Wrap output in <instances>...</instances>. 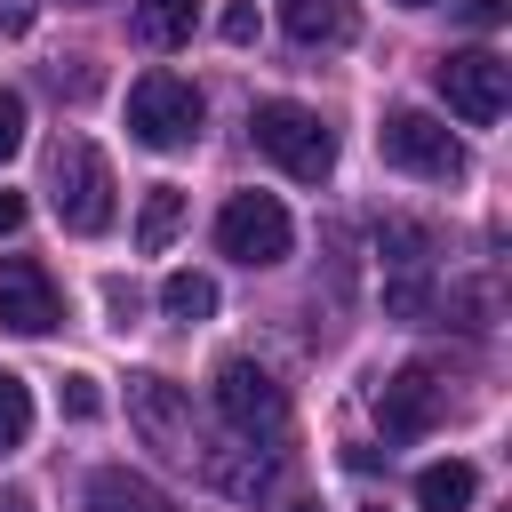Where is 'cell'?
Returning <instances> with one entry per match:
<instances>
[{"label": "cell", "instance_id": "6", "mask_svg": "<svg viewBox=\"0 0 512 512\" xmlns=\"http://www.w3.org/2000/svg\"><path fill=\"white\" fill-rule=\"evenodd\" d=\"M376 152H384V168L424 176V184H456V176H464V144L448 136V120H432V112H416V104H392V112H384Z\"/></svg>", "mask_w": 512, "mask_h": 512}, {"label": "cell", "instance_id": "25", "mask_svg": "<svg viewBox=\"0 0 512 512\" xmlns=\"http://www.w3.org/2000/svg\"><path fill=\"white\" fill-rule=\"evenodd\" d=\"M504 8H512V0H464V24L488 32V24H504Z\"/></svg>", "mask_w": 512, "mask_h": 512}, {"label": "cell", "instance_id": "30", "mask_svg": "<svg viewBox=\"0 0 512 512\" xmlns=\"http://www.w3.org/2000/svg\"><path fill=\"white\" fill-rule=\"evenodd\" d=\"M368 512H384V504H368Z\"/></svg>", "mask_w": 512, "mask_h": 512}, {"label": "cell", "instance_id": "8", "mask_svg": "<svg viewBox=\"0 0 512 512\" xmlns=\"http://www.w3.org/2000/svg\"><path fill=\"white\" fill-rule=\"evenodd\" d=\"M432 80H440V96H448V112H456L464 128H496L504 104H512V64L488 56V48H456V56H440Z\"/></svg>", "mask_w": 512, "mask_h": 512}, {"label": "cell", "instance_id": "13", "mask_svg": "<svg viewBox=\"0 0 512 512\" xmlns=\"http://www.w3.org/2000/svg\"><path fill=\"white\" fill-rule=\"evenodd\" d=\"M472 496H480V472H472L464 456L416 472V504H424V512H472Z\"/></svg>", "mask_w": 512, "mask_h": 512}, {"label": "cell", "instance_id": "12", "mask_svg": "<svg viewBox=\"0 0 512 512\" xmlns=\"http://www.w3.org/2000/svg\"><path fill=\"white\" fill-rule=\"evenodd\" d=\"M272 8H280V32L296 48H344L360 32V8L352 0H272Z\"/></svg>", "mask_w": 512, "mask_h": 512}, {"label": "cell", "instance_id": "10", "mask_svg": "<svg viewBox=\"0 0 512 512\" xmlns=\"http://www.w3.org/2000/svg\"><path fill=\"white\" fill-rule=\"evenodd\" d=\"M56 320H64L56 280H48L32 256H0V328H16V336H48Z\"/></svg>", "mask_w": 512, "mask_h": 512}, {"label": "cell", "instance_id": "9", "mask_svg": "<svg viewBox=\"0 0 512 512\" xmlns=\"http://www.w3.org/2000/svg\"><path fill=\"white\" fill-rule=\"evenodd\" d=\"M440 416H448V384H440L432 368H392V376H384V392H376V424H384L392 440H424Z\"/></svg>", "mask_w": 512, "mask_h": 512}, {"label": "cell", "instance_id": "29", "mask_svg": "<svg viewBox=\"0 0 512 512\" xmlns=\"http://www.w3.org/2000/svg\"><path fill=\"white\" fill-rule=\"evenodd\" d=\"M400 8H432V0H400Z\"/></svg>", "mask_w": 512, "mask_h": 512}, {"label": "cell", "instance_id": "5", "mask_svg": "<svg viewBox=\"0 0 512 512\" xmlns=\"http://www.w3.org/2000/svg\"><path fill=\"white\" fill-rule=\"evenodd\" d=\"M128 424H136V440L160 456V464H176V472H192L200 464V424H192V400H184V384H168V376H128Z\"/></svg>", "mask_w": 512, "mask_h": 512}, {"label": "cell", "instance_id": "16", "mask_svg": "<svg viewBox=\"0 0 512 512\" xmlns=\"http://www.w3.org/2000/svg\"><path fill=\"white\" fill-rule=\"evenodd\" d=\"M176 224H184V192H176V184H152V192H144V216H136V248L160 256V248L176 240Z\"/></svg>", "mask_w": 512, "mask_h": 512}, {"label": "cell", "instance_id": "3", "mask_svg": "<svg viewBox=\"0 0 512 512\" xmlns=\"http://www.w3.org/2000/svg\"><path fill=\"white\" fill-rule=\"evenodd\" d=\"M200 120H208V104H200V88L184 72H144L128 88V136L144 152H192L200 144Z\"/></svg>", "mask_w": 512, "mask_h": 512}, {"label": "cell", "instance_id": "18", "mask_svg": "<svg viewBox=\"0 0 512 512\" xmlns=\"http://www.w3.org/2000/svg\"><path fill=\"white\" fill-rule=\"evenodd\" d=\"M160 312L184 320V328L208 320V312H216V280H208V272H168V280H160Z\"/></svg>", "mask_w": 512, "mask_h": 512}, {"label": "cell", "instance_id": "14", "mask_svg": "<svg viewBox=\"0 0 512 512\" xmlns=\"http://www.w3.org/2000/svg\"><path fill=\"white\" fill-rule=\"evenodd\" d=\"M88 512H168V504H160V488H152L144 472H120V464H104V472L88 480Z\"/></svg>", "mask_w": 512, "mask_h": 512}, {"label": "cell", "instance_id": "20", "mask_svg": "<svg viewBox=\"0 0 512 512\" xmlns=\"http://www.w3.org/2000/svg\"><path fill=\"white\" fill-rule=\"evenodd\" d=\"M32 440V384L16 368H0V456H16Z\"/></svg>", "mask_w": 512, "mask_h": 512}, {"label": "cell", "instance_id": "21", "mask_svg": "<svg viewBox=\"0 0 512 512\" xmlns=\"http://www.w3.org/2000/svg\"><path fill=\"white\" fill-rule=\"evenodd\" d=\"M16 152H24V96L0 88V160H16Z\"/></svg>", "mask_w": 512, "mask_h": 512}, {"label": "cell", "instance_id": "28", "mask_svg": "<svg viewBox=\"0 0 512 512\" xmlns=\"http://www.w3.org/2000/svg\"><path fill=\"white\" fill-rule=\"evenodd\" d=\"M288 512H320V504H288Z\"/></svg>", "mask_w": 512, "mask_h": 512}, {"label": "cell", "instance_id": "19", "mask_svg": "<svg viewBox=\"0 0 512 512\" xmlns=\"http://www.w3.org/2000/svg\"><path fill=\"white\" fill-rule=\"evenodd\" d=\"M384 312H392V320H432V312H440L432 272H384Z\"/></svg>", "mask_w": 512, "mask_h": 512}, {"label": "cell", "instance_id": "27", "mask_svg": "<svg viewBox=\"0 0 512 512\" xmlns=\"http://www.w3.org/2000/svg\"><path fill=\"white\" fill-rule=\"evenodd\" d=\"M0 512H32V504H24V496H16V488H8V496H0Z\"/></svg>", "mask_w": 512, "mask_h": 512}, {"label": "cell", "instance_id": "4", "mask_svg": "<svg viewBox=\"0 0 512 512\" xmlns=\"http://www.w3.org/2000/svg\"><path fill=\"white\" fill-rule=\"evenodd\" d=\"M216 416H224V432L232 440H256V448H280V432H288V392L272 384V368H256V360H216Z\"/></svg>", "mask_w": 512, "mask_h": 512}, {"label": "cell", "instance_id": "7", "mask_svg": "<svg viewBox=\"0 0 512 512\" xmlns=\"http://www.w3.org/2000/svg\"><path fill=\"white\" fill-rule=\"evenodd\" d=\"M216 248L232 256V264H288V248H296V224H288V208L272 200V192H232L224 208H216Z\"/></svg>", "mask_w": 512, "mask_h": 512}, {"label": "cell", "instance_id": "11", "mask_svg": "<svg viewBox=\"0 0 512 512\" xmlns=\"http://www.w3.org/2000/svg\"><path fill=\"white\" fill-rule=\"evenodd\" d=\"M200 472H208L232 504H256V496H272V480H280V448L224 440V448H200Z\"/></svg>", "mask_w": 512, "mask_h": 512}, {"label": "cell", "instance_id": "17", "mask_svg": "<svg viewBox=\"0 0 512 512\" xmlns=\"http://www.w3.org/2000/svg\"><path fill=\"white\" fill-rule=\"evenodd\" d=\"M376 248H384V272H432V232L408 224V216H392L376 232Z\"/></svg>", "mask_w": 512, "mask_h": 512}, {"label": "cell", "instance_id": "23", "mask_svg": "<svg viewBox=\"0 0 512 512\" xmlns=\"http://www.w3.org/2000/svg\"><path fill=\"white\" fill-rule=\"evenodd\" d=\"M32 16H40V0H0V40L32 32Z\"/></svg>", "mask_w": 512, "mask_h": 512}, {"label": "cell", "instance_id": "26", "mask_svg": "<svg viewBox=\"0 0 512 512\" xmlns=\"http://www.w3.org/2000/svg\"><path fill=\"white\" fill-rule=\"evenodd\" d=\"M16 224H24V200H16V192H0V232H16Z\"/></svg>", "mask_w": 512, "mask_h": 512}, {"label": "cell", "instance_id": "22", "mask_svg": "<svg viewBox=\"0 0 512 512\" xmlns=\"http://www.w3.org/2000/svg\"><path fill=\"white\" fill-rule=\"evenodd\" d=\"M64 408H72V416H96V408H104V400H96V376H64Z\"/></svg>", "mask_w": 512, "mask_h": 512}, {"label": "cell", "instance_id": "15", "mask_svg": "<svg viewBox=\"0 0 512 512\" xmlns=\"http://www.w3.org/2000/svg\"><path fill=\"white\" fill-rule=\"evenodd\" d=\"M192 16H200V0H136V40L144 48H184L192 40Z\"/></svg>", "mask_w": 512, "mask_h": 512}, {"label": "cell", "instance_id": "1", "mask_svg": "<svg viewBox=\"0 0 512 512\" xmlns=\"http://www.w3.org/2000/svg\"><path fill=\"white\" fill-rule=\"evenodd\" d=\"M248 136H256V152H264L272 168H288L296 184H328V168H336L328 120H320L312 104H296V96H264V104L248 112Z\"/></svg>", "mask_w": 512, "mask_h": 512}, {"label": "cell", "instance_id": "2", "mask_svg": "<svg viewBox=\"0 0 512 512\" xmlns=\"http://www.w3.org/2000/svg\"><path fill=\"white\" fill-rule=\"evenodd\" d=\"M48 208L80 240L112 224V168H104V152L88 136H56V152H48Z\"/></svg>", "mask_w": 512, "mask_h": 512}, {"label": "cell", "instance_id": "24", "mask_svg": "<svg viewBox=\"0 0 512 512\" xmlns=\"http://www.w3.org/2000/svg\"><path fill=\"white\" fill-rule=\"evenodd\" d=\"M224 40H256V8H248V0L224 8Z\"/></svg>", "mask_w": 512, "mask_h": 512}]
</instances>
